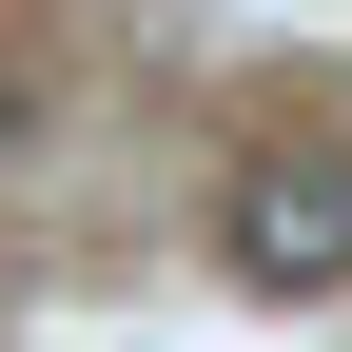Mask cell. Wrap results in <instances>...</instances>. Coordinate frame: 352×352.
I'll return each instance as SVG.
<instances>
[{
	"label": "cell",
	"mask_w": 352,
	"mask_h": 352,
	"mask_svg": "<svg viewBox=\"0 0 352 352\" xmlns=\"http://www.w3.org/2000/svg\"><path fill=\"white\" fill-rule=\"evenodd\" d=\"M215 254H235V294H333L352 274V157H254L235 196H215Z\"/></svg>",
	"instance_id": "obj_1"
}]
</instances>
